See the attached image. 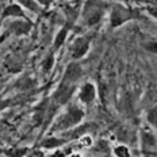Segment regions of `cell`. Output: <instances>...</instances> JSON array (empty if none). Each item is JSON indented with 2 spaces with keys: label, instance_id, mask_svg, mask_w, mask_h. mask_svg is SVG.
Here are the masks:
<instances>
[{
  "label": "cell",
  "instance_id": "cell-1",
  "mask_svg": "<svg viewBox=\"0 0 157 157\" xmlns=\"http://www.w3.org/2000/svg\"><path fill=\"white\" fill-rule=\"evenodd\" d=\"M109 4L104 0H86L81 7V19L88 27L96 26L103 19Z\"/></svg>",
  "mask_w": 157,
  "mask_h": 157
},
{
  "label": "cell",
  "instance_id": "cell-2",
  "mask_svg": "<svg viewBox=\"0 0 157 157\" xmlns=\"http://www.w3.org/2000/svg\"><path fill=\"white\" fill-rule=\"evenodd\" d=\"M84 111L76 104H71L68 106L67 111L56 121V123L52 127L53 132H64V130H69L72 127L77 126L78 123L83 121Z\"/></svg>",
  "mask_w": 157,
  "mask_h": 157
},
{
  "label": "cell",
  "instance_id": "cell-3",
  "mask_svg": "<svg viewBox=\"0 0 157 157\" xmlns=\"http://www.w3.org/2000/svg\"><path fill=\"white\" fill-rule=\"evenodd\" d=\"M140 12L137 10H133L127 6H123L121 3H115L110 8V26L113 29H117L119 26L125 25L126 22L138 19Z\"/></svg>",
  "mask_w": 157,
  "mask_h": 157
},
{
  "label": "cell",
  "instance_id": "cell-4",
  "mask_svg": "<svg viewBox=\"0 0 157 157\" xmlns=\"http://www.w3.org/2000/svg\"><path fill=\"white\" fill-rule=\"evenodd\" d=\"M77 84L68 83L65 80H61V83L58 84L57 90L53 95V109H57L60 106H64L71 100V98L73 96L75 91H76Z\"/></svg>",
  "mask_w": 157,
  "mask_h": 157
},
{
  "label": "cell",
  "instance_id": "cell-5",
  "mask_svg": "<svg viewBox=\"0 0 157 157\" xmlns=\"http://www.w3.org/2000/svg\"><path fill=\"white\" fill-rule=\"evenodd\" d=\"M90 46H91V38L90 37H87V35L77 37L73 42H72V45H71V48H69L71 57L73 58L75 61L83 58L84 56L88 53V50H90Z\"/></svg>",
  "mask_w": 157,
  "mask_h": 157
},
{
  "label": "cell",
  "instance_id": "cell-6",
  "mask_svg": "<svg viewBox=\"0 0 157 157\" xmlns=\"http://www.w3.org/2000/svg\"><path fill=\"white\" fill-rule=\"evenodd\" d=\"M81 76H83V68H81V65L78 63L73 61V63L68 64L67 69L64 72L63 80L72 84H77V81L81 78Z\"/></svg>",
  "mask_w": 157,
  "mask_h": 157
},
{
  "label": "cell",
  "instance_id": "cell-7",
  "mask_svg": "<svg viewBox=\"0 0 157 157\" xmlns=\"http://www.w3.org/2000/svg\"><path fill=\"white\" fill-rule=\"evenodd\" d=\"M96 99V87L92 83H84L78 90V100L83 104H92Z\"/></svg>",
  "mask_w": 157,
  "mask_h": 157
},
{
  "label": "cell",
  "instance_id": "cell-8",
  "mask_svg": "<svg viewBox=\"0 0 157 157\" xmlns=\"http://www.w3.org/2000/svg\"><path fill=\"white\" fill-rule=\"evenodd\" d=\"M33 23L29 19H19V21H14L10 25V31H12V34L15 35H26L31 31Z\"/></svg>",
  "mask_w": 157,
  "mask_h": 157
},
{
  "label": "cell",
  "instance_id": "cell-9",
  "mask_svg": "<svg viewBox=\"0 0 157 157\" xmlns=\"http://www.w3.org/2000/svg\"><path fill=\"white\" fill-rule=\"evenodd\" d=\"M7 18H22V19H29L26 16L25 11H23V7L21 4H10L4 8L3 11V15H2V19H7Z\"/></svg>",
  "mask_w": 157,
  "mask_h": 157
},
{
  "label": "cell",
  "instance_id": "cell-10",
  "mask_svg": "<svg viewBox=\"0 0 157 157\" xmlns=\"http://www.w3.org/2000/svg\"><path fill=\"white\" fill-rule=\"evenodd\" d=\"M141 144H142V148L145 150L152 149L157 145V137L156 134L150 130H142L141 132Z\"/></svg>",
  "mask_w": 157,
  "mask_h": 157
},
{
  "label": "cell",
  "instance_id": "cell-11",
  "mask_svg": "<svg viewBox=\"0 0 157 157\" xmlns=\"http://www.w3.org/2000/svg\"><path fill=\"white\" fill-rule=\"evenodd\" d=\"M69 29H71V25H67V26H64V27L57 33V35H56V38H54V44H53V46H54L56 50H58V49L64 45V42L67 41Z\"/></svg>",
  "mask_w": 157,
  "mask_h": 157
},
{
  "label": "cell",
  "instance_id": "cell-12",
  "mask_svg": "<svg viewBox=\"0 0 157 157\" xmlns=\"http://www.w3.org/2000/svg\"><path fill=\"white\" fill-rule=\"evenodd\" d=\"M18 3L23 8L29 10V11H31V12H35V14H39V12L42 11V8H44L37 0H18Z\"/></svg>",
  "mask_w": 157,
  "mask_h": 157
},
{
  "label": "cell",
  "instance_id": "cell-13",
  "mask_svg": "<svg viewBox=\"0 0 157 157\" xmlns=\"http://www.w3.org/2000/svg\"><path fill=\"white\" fill-rule=\"evenodd\" d=\"M67 142L65 138H56V137H52V138H48L42 142V146L46 149H53V148H58V146L64 145Z\"/></svg>",
  "mask_w": 157,
  "mask_h": 157
},
{
  "label": "cell",
  "instance_id": "cell-14",
  "mask_svg": "<svg viewBox=\"0 0 157 157\" xmlns=\"http://www.w3.org/2000/svg\"><path fill=\"white\" fill-rule=\"evenodd\" d=\"M146 119H148V122L157 130V104L153 106L152 109H149L148 114H146Z\"/></svg>",
  "mask_w": 157,
  "mask_h": 157
},
{
  "label": "cell",
  "instance_id": "cell-15",
  "mask_svg": "<svg viewBox=\"0 0 157 157\" xmlns=\"http://www.w3.org/2000/svg\"><path fill=\"white\" fill-rule=\"evenodd\" d=\"M114 155L117 157H130V150L126 145H118L114 148Z\"/></svg>",
  "mask_w": 157,
  "mask_h": 157
},
{
  "label": "cell",
  "instance_id": "cell-16",
  "mask_svg": "<svg viewBox=\"0 0 157 157\" xmlns=\"http://www.w3.org/2000/svg\"><path fill=\"white\" fill-rule=\"evenodd\" d=\"M53 65H54V56L50 54L49 57L45 58L44 63H42V69H44V72H49L53 68Z\"/></svg>",
  "mask_w": 157,
  "mask_h": 157
},
{
  "label": "cell",
  "instance_id": "cell-17",
  "mask_svg": "<svg viewBox=\"0 0 157 157\" xmlns=\"http://www.w3.org/2000/svg\"><path fill=\"white\" fill-rule=\"evenodd\" d=\"M145 49L148 52H150V53H157V42L156 41H149V42H146L145 45Z\"/></svg>",
  "mask_w": 157,
  "mask_h": 157
},
{
  "label": "cell",
  "instance_id": "cell-18",
  "mask_svg": "<svg viewBox=\"0 0 157 157\" xmlns=\"http://www.w3.org/2000/svg\"><path fill=\"white\" fill-rule=\"evenodd\" d=\"M146 12H148L152 18L157 19V6H148V7H146Z\"/></svg>",
  "mask_w": 157,
  "mask_h": 157
},
{
  "label": "cell",
  "instance_id": "cell-19",
  "mask_svg": "<svg viewBox=\"0 0 157 157\" xmlns=\"http://www.w3.org/2000/svg\"><path fill=\"white\" fill-rule=\"evenodd\" d=\"M26 153V149H19V150H14V152H10L11 157H23Z\"/></svg>",
  "mask_w": 157,
  "mask_h": 157
},
{
  "label": "cell",
  "instance_id": "cell-20",
  "mask_svg": "<svg viewBox=\"0 0 157 157\" xmlns=\"http://www.w3.org/2000/svg\"><path fill=\"white\" fill-rule=\"evenodd\" d=\"M39 4L42 6V7H49V6H52V3H53V0H37Z\"/></svg>",
  "mask_w": 157,
  "mask_h": 157
},
{
  "label": "cell",
  "instance_id": "cell-21",
  "mask_svg": "<svg viewBox=\"0 0 157 157\" xmlns=\"http://www.w3.org/2000/svg\"><path fill=\"white\" fill-rule=\"evenodd\" d=\"M72 157H78V156H72Z\"/></svg>",
  "mask_w": 157,
  "mask_h": 157
}]
</instances>
